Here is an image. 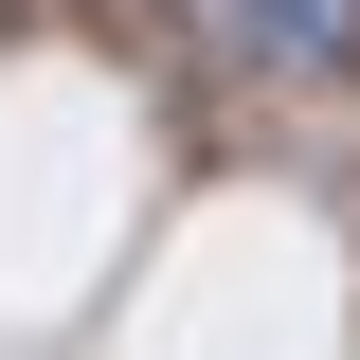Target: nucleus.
Instances as JSON below:
<instances>
[{
  "mask_svg": "<svg viewBox=\"0 0 360 360\" xmlns=\"http://www.w3.org/2000/svg\"><path fill=\"white\" fill-rule=\"evenodd\" d=\"M217 37L252 72H360V0H217Z\"/></svg>",
  "mask_w": 360,
  "mask_h": 360,
  "instance_id": "f257e3e1",
  "label": "nucleus"
}]
</instances>
